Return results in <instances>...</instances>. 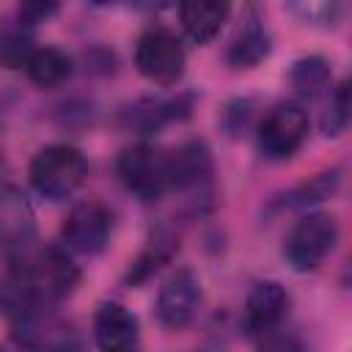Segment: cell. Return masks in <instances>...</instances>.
I'll use <instances>...</instances> for the list:
<instances>
[{"label": "cell", "mask_w": 352, "mask_h": 352, "mask_svg": "<svg viewBox=\"0 0 352 352\" xmlns=\"http://www.w3.org/2000/svg\"><path fill=\"white\" fill-rule=\"evenodd\" d=\"M58 11L55 3H22L19 6V19L25 25H36V22H44L47 16H52Z\"/></svg>", "instance_id": "cell-24"}, {"label": "cell", "mask_w": 352, "mask_h": 352, "mask_svg": "<svg viewBox=\"0 0 352 352\" xmlns=\"http://www.w3.org/2000/svg\"><path fill=\"white\" fill-rule=\"evenodd\" d=\"M0 352H3V349H0Z\"/></svg>", "instance_id": "cell-25"}, {"label": "cell", "mask_w": 352, "mask_h": 352, "mask_svg": "<svg viewBox=\"0 0 352 352\" xmlns=\"http://www.w3.org/2000/svg\"><path fill=\"white\" fill-rule=\"evenodd\" d=\"M33 231H36V217L25 192L16 187H3L0 190V245L19 250L30 245Z\"/></svg>", "instance_id": "cell-14"}, {"label": "cell", "mask_w": 352, "mask_h": 352, "mask_svg": "<svg viewBox=\"0 0 352 352\" xmlns=\"http://www.w3.org/2000/svg\"><path fill=\"white\" fill-rule=\"evenodd\" d=\"M94 341L99 352H140V322L126 305L104 300L94 314Z\"/></svg>", "instance_id": "cell-10"}, {"label": "cell", "mask_w": 352, "mask_h": 352, "mask_svg": "<svg viewBox=\"0 0 352 352\" xmlns=\"http://www.w3.org/2000/svg\"><path fill=\"white\" fill-rule=\"evenodd\" d=\"M228 14H231L228 3H182L179 6L182 28L198 44L212 41L220 33V28L226 25Z\"/></svg>", "instance_id": "cell-16"}, {"label": "cell", "mask_w": 352, "mask_h": 352, "mask_svg": "<svg viewBox=\"0 0 352 352\" xmlns=\"http://www.w3.org/2000/svg\"><path fill=\"white\" fill-rule=\"evenodd\" d=\"M135 66L146 80L173 85L184 72V47L179 36L168 25H148L135 41Z\"/></svg>", "instance_id": "cell-5"}, {"label": "cell", "mask_w": 352, "mask_h": 352, "mask_svg": "<svg viewBox=\"0 0 352 352\" xmlns=\"http://www.w3.org/2000/svg\"><path fill=\"white\" fill-rule=\"evenodd\" d=\"M289 82L292 88L305 96V99H316L330 88V63L322 55H308L292 63L289 72Z\"/></svg>", "instance_id": "cell-19"}, {"label": "cell", "mask_w": 352, "mask_h": 352, "mask_svg": "<svg viewBox=\"0 0 352 352\" xmlns=\"http://www.w3.org/2000/svg\"><path fill=\"white\" fill-rule=\"evenodd\" d=\"M116 170L121 184L143 204H154L168 190V154L151 143L126 146L116 160Z\"/></svg>", "instance_id": "cell-6"}, {"label": "cell", "mask_w": 352, "mask_h": 352, "mask_svg": "<svg viewBox=\"0 0 352 352\" xmlns=\"http://www.w3.org/2000/svg\"><path fill=\"white\" fill-rule=\"evenodd\" d=\"M212 151L204 140H187L168 154V190H198L209 184Z\"/></svg>", "instance_id": "cell-13"}, {"label": "cell", "mask_w": 352, "mask_h": 352, "mask_svg": "<svg viewBox=\"0 0 352 352\" xmlns=\"http://www.w3.org/2000/svg\"><path fill=\"white\" fill-rule=\"evenodd\" d=\"M88 176L85 154L72 143H50L30 160V184L50 201L69 198Z\"/></svg>", "instance_id": "cell-2"}, {"label": "cell", "mask_w": 352, "mask_h": 352, "mask_svg": "<svg viewBox=\"0 0 352 352\" xmlns=\"http://www.w3.org/2000/svg\"><path fill=\"white\" fill-rule=\"evenodd\" d=\"M338 220L330 212H305L283 239V258L297 272L316 270L338 245Z\"/></svg>", "instance_id": "cell-3"}, {"label": "cell", "mask_w": 352, "mask_h": 352, "mask_svg": "<svg viewBox=\"0 0 352 352\" xmlns=\"http://www.w3.org/2000/svg\"><path fill=\"white\" fill-rule=\"evenodd\" d=\"M267 55H270V33H267L261 16L256 14V8H248L242 16V25L236 28V33L228 44L226 60L234 69H250V66L261 63Z\"/></svg>", "instance_id": "cell-15"}, {"label": "cell", "mask_w": 352, "mask_h": 352, "mask_svg": "<svg viewBox=\"0 0 352 352\" xmlns=\"http://www.w3.org/2000/svg\"><path fill=\"white\" fill-rule=\"evenodd\" d=\"M201 308V278L190 267H179L165 278V283L157 292L154 314L157 322L168 330H182L192 322V316Z\"/></svg>", "instance_id": "cell-8"}, {"label": "cell", "mask_w": 352, "mask_h": 352, "mask_svg": "<svg viewBox=\"0 0 352 352\" xmlns=\"http://www.w3.org/2000/svg\"><path fill=\"white\" fill-rule=\"evenodd\" d=\"M192 110V96L190 94H176V96H146L138 99L135 104L121 110V124L138 132H157L170 121L187 118Z\"/></svg>", "instance_id": "cell-12"}, {"label": "cell", "mask_w": 352, "mask_h": 352, "mask_svg": "<svg viewBox=\"0 0 352 352\" xmlns=\"http://www.w3.org/2000/svg\"><path fill=\"white\" fill-rule=\"evenodd\" d=\"M289 294L278 280H258L253 283L248 302H245V330L253 338L270 336L286 316Z\"/></svg>", "instance_id": "cell-11"}, {"label": "cell", "mask_w": 352, "mask_h": 352, "mask_svg": "<svg viewBox=\"0 0 352 352\" xmlns=\"http://www.w3.org/2000/svg\"><path fill=\"white\" fill-rule=\"evenodd\" d=\"M25 72L38 88H55L72 74V58L58 47H33Z\"/></svg>", "instance_id": "cell-18"}, {"label": "cell", "mask_w": 352, "mask_h": 352, "mask_svg": "<svg viewBox=\"0 0 352 352\" xmlns=\"http://www.w3.org/2000/svg\"><path fill=\"white\" fill-rule=\"evenodd\" d=\"M308 135V113L300 104H278L258 124V151L267 160H289Z\"/></svg>", "instance_id": "cell-9"}, {"label": "cell", "mask_w": 352, "mask_h": 352, "mask_svg": "<svg viewBox=\"0 0 352 352\" xmlns=\"http://www.w3.org/2000/svg\"><path fill=\"white\" fill-rule=\"evenodd\" d=\"M80 280L77 264L58 248H19L11 267L8 300L22 308H52L74 292Z\"/></svg>", "instance_id": "cell-1"}, {"label": "cell", "mask_w": 352, "mask_h": 352, "mask_svg": "<svg viewBox=\"0 0 352 352\" xmlns=\"http://www.w3.org/2000/svg\"><path fill=\"white\" fill-rule=\"evenodd\" d=\"M319 126L327 138H338L349 126V82H338L330 94V102L319 118Z\"/></svg>", "instance_id": "cell-21"}, {"label": "cell", "mask_w": 352, "mask_h": 352, "mask_svg": "<svg viewBox=\"0 0 352 352\" xmlns=\"http://www.w3.org/2000/svg\"><path fill=\"white\" fill-rule=\"evenodd\" d=\"M33 44L28 41V36H22L19 30L3 33L0 36V63L8 69H25V60L30 58Z\"/></svg>", "instance_id": "cell-22"}, {"label": "cell", "mask_w": 352, "mask_h": 352, "mask_svg": "<svg viewBox=\"0 0 352 352\" xmlns=\"http://www.w3.org/2000/svg\"><path fill=\"white\" fill-rule=\"evenodd\" d=\"M341 184V170L333 168V170H324V173H316L311 176L308 182L297 184L294 190H289L283 195V201H278L280 206H311V204H319L324 198H330Z\"/></svg>", "instance_id": "cell-20"}, {"label": "cell", "mask_w": 352, "mask_h": 352, "mask_svg": "<svg viewBox=\"0 0 352 352\" xmlns=\"http://www.w3.org/2000/svg\"><path fill=\"white\" fill-rule=\"evenodd\" d=\"M113 236V212L102 201H82L72 206L60 223V242L66 250L80 256H96L110 245Z\"/></svg>", "instance_id": "cell-7"}, {"label": "cell", "mask_w": 352, "mask_h": 352, "mask_svg": "<svg viewBox=\"0 0 352 352\" xmlns=\"http://www.w3.org/2000/svg\"><path fill=\"white\" fill-rule=\"evenodd\" d=\"M294 14H300L305 22H319V25H336L344 14L341 3H294Z\"/></svg>", "instance_id": "cell-23"}, {"label": "cell", "mask_w": 352, "mask_h": 352, "mask_svg": "<svg viewBox=\"0 0 352 352\" xmlns=\"http://www.w3.org/2000/svg\"><path fill=\"white\" fill-rule=\"evenodd\" d=\"M11 333L25 352H80V333L52 308L14 311Z\"/></svg>", "instance_id": "cell-4"}, {"label": "cell", "mask_w": 352, "mask_h": 352, "mask_svg": "<svg viewBox=\"0 0 352 352\" xmlns=\"http://www.w3.org/2000/svg\"><path fill=\"white\" fill-rule=\"evenodd\" d=\"M176 250H179V236L168 228H157L151 234V239L146 242V248L140 250V256L132 261V267L126 272V280L135 283V286L148 280L162 264H168L176 256Z\"/></svg>", "instance_id": "cell-17"}]
</instances>
